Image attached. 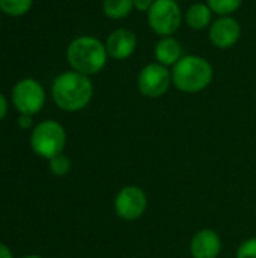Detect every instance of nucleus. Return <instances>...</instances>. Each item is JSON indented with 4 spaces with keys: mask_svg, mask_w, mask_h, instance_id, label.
<instances>
[{
    "mask_svg": "<svg viewBox=\"0 0 256 258\" xmlns=\"http://www.w3.org/2000/svg\"><path fill=\"white\" fill-rule=\"evenodd\" d=\"M184 56L183 44L175 36H161L154 45V57L155 62L172 68L180 62V59Z\"/></svg>",
    "mask_w": 256,
    "mask_h": 258,
    "instance_id": "f8f14e48",
    "label": "nucleus"
},
{
    "mask_svg": "<svg viewBox=\"0 0 256 258\" xmlns=\"http://www.w3.org/2000/svg\"><path fill=\"white\" fill-rule=\"evenodd\" d=\"M133 11V0H103V14L110 20H124Z\"/></svg>",
    "mask_w": 256,
    "mask_h": 258,
    "instance_id": "4468645a",
    "label": "nucleus"
},
{
    "mask_svg": "<svg viewBox=\"0 0 256 258\" xmlns=\"http://www.w3.org/2000/svg\"><path fill=\"white\" fill-rule=\"evenodd\" d=\"M109 59L106 44L91 35L72 39L66 48V60L72 71L84 76L98 74L107 65Z\"/></svg>",
    "mask_w": 256,
    "mask_h": 258,
    "instance_id": "7ed1b4c3",
    "label": "nucleus"
},
{
    "mask_svg": "<svg viewBox=\"0 0 256 258\" xmlns=\"http://www.w3.org/2000/svg\"><path fill=\"white\" fill-rule=\"evenodd\" d=\"M155 0H133V5H134V9L137 12H148L151 9V6L154 5Z\"/></svg>",
    "mask_w": 256,
    "mask_h": 258,
    "instance_id": "6ab92c4d",
    "label": "nucleus"
},
{
    "mask_svg": "<svg viewBox=\"0 0 256 258\" xmlns=\"http://www.w3.org/2000/svg\"><path fill=\"white\" fill-rule=\"evenodd\" d=\"M115 213L119 219L125 222L137 221L143 216L148 207V197L146 192L134 184L124 186L115 197Z\"/></svg>",
    "mask_w": 256,
    "mask_h": 258,
    "instance_id": "0eeeda50",
    "label": "nucleus"
},
{
    "mask_svg": "<svg viewBox=\"0 0 256 258\" xmlns=\"http://www.w3.org/2000/svg\"><path fill=\"white\" fill-rule=\"evenodd\" d=\"M235 258H256V237L246 239L237 248Z\"/></svg>",
    "mask_w": 256,
    "mask_h": 258,
    "instance_id": "a211bd4d",
    "label": "nucleus"
},
{
    "mask_svg": "<svg viewBox=\"0 0 256 258\" xmlns=\"http://www.w3.org/2000/svg\"><path fill=\"white\" fill-rule=\"evenodd\" d=\"M6 112H8V101H6V98L0 94V121L5 118Z\"/></svg>",
    "mask_w": 256,
    "mask_h": 258,
    "instance_id": "412c9836",
    "label": "nucleus"
},
{
    "mask_svg": "<svg viewBox=\"0 0 256 258\" xmlns=\"http://www.w3.org/2000/svg\"><path fill=\"white\" fill-rule=\"evenodd\" d=\"M146 21L158 38L174 36L184 21V14L178 0H155L146 12Z\"/></svg>",
    "mask_w": 256,
    "mask_h": 258,
    "instance_id": "39448f33",
    "label": "nucleus"
},
{
    "mask_svg": "<svg viewBox=\"0 0 256 258\" xmlns=\"http://www.w3.org/2000/svg\"><path fill=\"white\" fill-rule=\"evenodd\" d=\"M48 168H50L53 175L65 177L71 171V159L68 156H65L63 153L57 154V156H54L53 159L48 160Z\"/></svg>",
    "mask_w": 256,
    "mask_h": 258,
    "instance_id": "f3484780",
    "label": "nucleus"
},
{
    "mask_svg": "<svg viewBox=\"0 0 256 258\" xmlns=\"http://www.w3.org/2000/svg\"><path fill=\"white\" fill-rule=\"evenodd\" d=\"M18 125L21 127V128H30L32 125H33V118L30 116V115H20V118H18Z\"/></svg>",
    "mask_w": 256,
    "mask_h": 258,
    "instance_id": "aec40b11",
    "label": "nucleus"
},
{
    "mask_svg": "<svg viewBox=\"0 0 256 258\" xmlns=\"http://www.w3.org/2000/svg\"><path fill=\"white\" fill-rule=\"evenodd\" d=\"M137 89L146 98H160L167 94L172 86V73L170 68L151 62L140 68L137 74Z\"/></svg>",
    "mask_w": 256,
    "mask_h": 258,
    "instance_id": "423d86ee",
    "label": "nucleus"
},
{
    "mask_svg": "<svg viewBox=\"0 0 256 258\" xmlns=\"http://www.w3.org/2000/svg\"><path fill=\"white\" fill-rule=\"evenodd\" d=\"M241 38V24L234 15L217 17L208 27V39L219 50H229Z\"/></svg>",
    "mask_w": 256,
    "mask_h": 258,
    "instance_id": "1a4fd4ad",
    "label": "nucleus"
},
{
    "mask_svg": "<svg viewBox=\"0 0 256 258\" xmlns=\"http://www.w3.org/2000/svg\"><path fill=\"white\" fill-rule=\"evenodd\" d=\"M192 258H217L222 252V239L213 228H202L190 240Z\"/></svg>",
    "mask_w": 256,
    "mask_h": 258,
    "instance_id": "9b49d317",
    "label": "nucleus"
},
{
    "mask_svg": "<svg viewBox=\"0 0 256 258\" xmlns=\"http://www.w3.org/2000/svg\"><path fill=\"white\" fill-rule=\"evenodd\" d=\"M51 95L59 109L65 112H78L91 103L94 85L89 76L77 71H66L54 79Z\"/></svg>",
    "mask_w": 256,
    "mask_h": 258,
    "instance_id": "f257e3e1",
    "label": "nucleus"
},
{
    "mask_svg": "<svg viewBox=\"0 0 256 258\" xmlns=\"http://www.w3.org/2000/svg\"><path fill=\"white\" fill-rule=\"evenodd\" d=\"M12 103L20 115H36L45 104V91L35 79H23L12 89Z\"/></svg>",
    "mask_w": 256,
    "mask_h": 258,
    "instance_id": "6e6552de",
    "label": "nucleus"
},
{
    "mask_svg": "<svg viewBox=\"0 0 256 258\" xmlns=\"http://www.w3.org/2000/svg\"><path fill=\"white\" fill-rule=\"evenodd\" d=\"M0 258H14L11 249L6 245H3V243H0Z\"/></svg>",
    "mask_w": 256,
    "mask_h": 258,
    "instance_id": "4be33fe9",
    "label": "nucleus"
},
{
    "mask_svg": "<svg viewBox=\"0 0 256 258\" xmlns=\"http://www.w3.org/2000/svg\"><path fill=\"white\" fill-rule=\"evenodd\" d=\"M106 50L113 60H127L137 48V36L128 27H118L109 33L104 41Z\"/></svg>",
    "mask_w": 256,
    "mask_h": 258,
    "instance_id": "9d476101",
    "label": "nucleus"
},
{
    "mask_svg": "<svg viewBox=\"0 0 256 258\" xmlns=\"http://www.w3.org/2000/svg\"><path fill=\"white\" fill-rule=\"evenodd\" d=\"M184 23L192 30H205L213 23V11L205 2H196L184 11Z\"/></svg>",
    "mask_w": 256,
    "mask_h": 258,
    "instance_id": "ddd939ff",
    "label": "nucleus"
},
{
    "mask_svg": "<svg viewBox=\"0 0 256 258\" xmlns=\"http://www.w3.org/2000/svg\"><path fill=\"white\" fill-rule=\"evenodd\" d=\"M170 73L172 85L184 94L202 92L214 79L213 65L199 54H184L180 62L170 68Z\"/></svg>",
    "mask_w": 256,
    "mask_h": 258,
    "instance_id": "f03ea898",
    "label": "nucleus"
},
{
    "mask_svg": "<svg viewBox=\"0 0 256 258\" xmlns=\"http://www.w3.org/2000/svg\"><path fill=\"white\" fill-rule=\"evenodd\" d=\"M213 14H217L219 17L234 15L243 5V0H207L205 2Z\"/></svg>",
    "mask_w": 256,
    "mask_h": 258,
    "instance_id": "2eb2a0df",
    "label": "nucleus"
},
{
    "mask_svg": "<svg viewBox=\"0 0 256 258\" xmlns=\"http://www.w3.org/2000/svg\"><path fill=\"white\" fill-rule=\"evenodd\" d=\"M33 0H0V11L11 17H20L30 11Z\"/></svg>",
    "mask_w": 256,
    "mask_h": 258,
    "instance_id": "dca6fc26",
    "label": "nucleus"
},
{
    "mask_svg": "<svg viewBox=\"0 0 256 258\" xmlns=\"http://www.w3.org/2000/svg\"><path fill=\"white\" fill-rule=\"evenodd\" d=\"M23 258H44V257H41V255H26V257H23Z\"/></svg>",
    "mask_w": 256,
    "mask_h": 258,
    "instance_id": "5701e85b",
    "label": "nucleus"
},
{
    "mask_svg": "<svg viewBox=\"0 0 256 258\" xmlns=\"http://www.w3.org/2000/svg\"><path fill=\"white\" fill-rule=\"evenodd\" d=\"M66 145V132L60 122L47 119L35 125L30 136V147L42 159H53L62 154Z\"/></svg>",
    "mask_w": 256,
    "mask_h": 258,
    "instance_id": "20e7f679",
    "label": "nucleus"
}]
</instances>
